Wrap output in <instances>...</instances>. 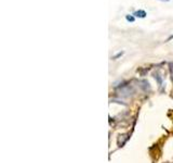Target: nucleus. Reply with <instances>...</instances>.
Listing matches in <instances>:
<instances>
[{
  "label": "nucleus",
  "instance_id": "1",
  "mask_svg": "<svg viewBox=\"0 0 173 163\" xmlns=\"http://www.w3.org/2000/svg\"><path fill=\"white\" fill-rule=\"evenodd\" d=\"M133 15L135 16V18H140V19H144L145 16H146V12L144 10H138V11H135L133 13Z\"/></svg>",
  "mask_w": 173,
  "mask_h": 163
},
{
  "label": "nucleus",
  "instance_id": "2",
  "mask_svg": "<svg viewBox=\"0 0 173 163\" xmlns=\"http://www.w3.org/2000/svg\"><path fill=\"white\" fill-rule=\"evenodd\" d=\"M126 20L128 21V22H131V23H133L134 21H135V16L134 15H126Z\"/></svg>",
  "mask_w": 173,
  "mask_h": 163
},
{
  "label": "nucleus",
  "instance_id": "3",
  "mask_svg": "<svg viewBox=\"0 0 173 163\" xmlns=\"http://www.w3.org/2000/svg\"><path fill=\"white\" fill-rule=\"evenodd\" d=\"M122 54H124V52H119V53H117L115 57H113V59H117V58H119V57H120V55H122Z\"/></svg>",
  "mask_w": 173,
  "mask_h": 163
},
{
  "label": "nucleus",
  "instance_id": "4",
  "mask_svg": "<svg viewBox=\"0 0 173 163\" xmlns=\"http://www.w3.org/2000/svg\"><path fill=\"white\" fill-rule=\"evenodd\" d=\"M171 39H173V34L171 35V36H170V37L168 38V40H171Z\"/></svg>",
  "mask_w": 173,
  "mask_h": 163
},
{
  "label": "nucleus",
  "instance_id": "5",
  "mask_svg": "<svg viewBox=\"0 0 173 163\" xmlns=\"http://www.w3.org/2000/svg\"><path fill=\"white\" fill-rule=\"evenodd\" d=\"M162 1H169V0H162Z\"/></svg>",
  "mask_w": 173,
  "mask_h": 163
}]
</instances>
